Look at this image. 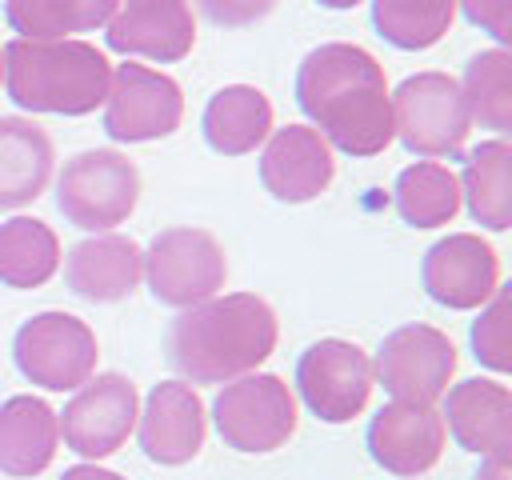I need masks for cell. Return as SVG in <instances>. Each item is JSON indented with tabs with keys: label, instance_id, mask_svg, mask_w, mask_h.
Instances as JSON below:
<instances>
[{
	"label": "cell",
	"instance_id": "26",
	"mask_svg": "<svg viewBox=\"0 0 512 480\" xmlns=\"http://www.w3.org/2000/svg\"><path fill=\"white\" fill-rule=\"evenodd\" d=\"M120 0H4L8 24L20 40H68V32L104 28Z\"/></svg>",
	"mask_w": 512,
	"mask_h": 480
},
{
	"label": "cell",
	"instance_id": "34",
	"mask_svg": "<svg viewBox=\"0 0 512 480\" xmlns=\"http://www.w3.org/2000/svg\"><path fill=\"white\" fill-rule=\"evenodd\" d=\"M316 4H324V8H356L360 0H316Z\"/></svg>",
	"mask_w": 512,
	"mask_h": 480
},
{
	"label": "cell",
	"instance_id": "14",
	"mask_svg": "<svg viewBox=\"0 0 512 480\" xmlns=\"http://www.w3.org/2000/svg\"><path fill=\"white\" fill-rule=\"evenodd\" d=\"M448 428L432 404H384L368 424V452L392 476H424L444 452Z\"/></svg>",
	"mask_w": 512,
	"mask_h": 480
},
{
	"label": "cell",
	"instance_id": "10",
	"mask_svg": "<svg viewBox=\"0 0 512 480\" xmlns=\"http://www.w3.org/2000/svg\"><path fill=\"white\" fill-rule=\"evenodd\" d=\"M136 416H140L136 384L120 372H100L76 388L64 412H56V424H60L64 444L76 456L104 460L116 448H124V440L136 428Z\"/></svg>",
	"mask_w": 512,
	"mask_h": 480
},
{
	"label": "cell",
	"instance_id": "16",
	"mask_svg": "<svg viewBox=\"0 0 512 480\" xmlns=\"http://www.w3.org/2000/svg\"><path fill=\"white\" fill-rule=\"evenodd\" d=\"M336 160L328 140L308 128V124H288L268 132L264 156H260V184L284 200V204H304L316 200L332 184Z\"/></svg>",
	"mask_w": 512,
	"mask_h": 480
},
{
	"label": "cell",
	"instance_id": "18",
	"mask_svg": "<svg viewBox=\"0 0 512 480\" xmlns=\"http://www.w3.org/2000/svg\"><path fill=\"white\" fill-rule=\"evenodd\" d=\"M444 428L464 452L508 456L512 448V392L496 380H460L444 388Z\"/></svg>",
	"mask_w": 512,
	"mask_h": 480
},
{
	"label": "cell",
	"instance_id": "31",
	"mask_svg": "<svg viewBox=\"0 0 512 480\" xmlns=\"http://www.w3.org/2000/svg\"><path fill=\"white\" fill-rule=\"evenodd\" d=\"M464 4V16L484 28L492 40L508 44L512 40V0H460Z\"/></svg>",
	"mask_w": 512,
	"mask_h": 480
},
{
	"label": "cell",
	"instance_id": "35",
	"mask_svg": "<svg viewBox=\"0 0 512 480\" xmlns=\"http://www.w3.org/2000/svg\"><path fill=\"white\" fill-rule=\"evenodd\" d=\"M0 76H4V52H0Z\"/></svg>",
	"mask_w": 512,
	"mask_h": 480
},
{
	"label": "cell",
	"instance_id": "20",
	"mask_svg": "<svg viewBox=\"0 0 512 480\" xmlns=\"http://www.w3.org/2000/svg\"><path fill=\"white\" fill-rule=\"evenodd\" d=\"M52 140L36 120L0 116V212L32 204L52 180Z\"/></svg>",
	"mask_w": 512,
	"mask_h": 480
},
{
	"label": "cell",
	"instance_id": "19",
	"mask_svg": "<svg viewBox=\"0 0 512 480\" xmlns=\"http://www.w3.org/2000/svg\"><path fill=\"white\" fill-rule=\"evenodd\" d=\"M140 276H144V256L136 240L116 236V232L80 240L64 260L68 288L88 304H116L132 296Z\"/></svg>",
	"mask_w": 512,
	"mask_h": 480
},
{
	"label": "cell",
	"instance_id": "27",
	"mask_svg": "<svg viewBox=\"0 0 512 480\" xmlns=\"http://www.w3.org/2000/svg\"><path fill=\"white\" fill-rule=\"evenodd\" d=\"M460 96L468 120H480L492 132H512V56L504 48L476 52L464 68Z\"/></svg>",
	"mask_w": 512,
	"mask_h": 480
},
{
	"label": "cell",
	"instance_id": "15",
	"mask_svg": "<svg viewBox=\"0 0 512 480\" xmlns=\"http://www.w3.org/2000/svg\"><path fill=\"white\" fill-rule=\"evenodd\" d=\"M108 48L144 60H184L196 44V20L188 0H120L108 20Z\"/></svg>",
	"mask_w": 512,
	"mask_h": 480
},
{
	"label": "cell",
	"instance_id": "9",
	"mask_svg": "<svg viewBox=\"0 0 512 480\" xmlns=\"http://www.w3.org/2000/svg\"><path fill=\"white\" fill-rule=\"evenodd\" d=\"M376 372L364 348L352 340H316L296 360V392L324 424H344L368 408Z\"/></svg>",
	"mask_w": 512,
	"mask_h": 480
},
{
	"label": "cell",
	"instance_id": "33",
	"mask_svg": "<svg viewBox=\"0 0 512 480\" xmlns=\"http://www.w3.org/2000/svg\"><path fill=\"white\" fill-rule=\"evenodd\" d=\"M60 480H124V476H116V472H108V468H96V464H76V468H68Z\"/></svg>",
	"mask_w": 512,
	"mask_h": 480
},
{
	"label": "cell",
	"instance_id": "21",
	"mask_svg": "<svg viewBox=\"0 0 512 480\" xmlns=\"http://www.w3.org/2000/svg\"><path fill=\"white\" fill-rule=\"evenodd\" d=\"M60 444L56 412L40 396H8L0 404V472L40 476Z\"/></svg>",
	"mask_w": 512,
	"mask_h": 480
},
{
	"label": "cell",
	"instance_id": "2",
	"mask_svg": "<svg viewBox=\"0 0 512 480\" xmlns=\"http://www.w3.org/2000/svg\"><path fill=\"white\" fill-rule=\"evenodd\" d=\"M276 348V312L256 292L212 296L168 328V364L192 384H228L256 372Z\"/></svg>",
	"mask_w": 512,
	"mask_h": 480
},
{
	"label": "cell",
	"instance_id": "29",
	"mask_svg": "<svg viewBox=\"0 0 512 480\" xmlns=\"http://www.w3.org/2000/svg\"><path fill=\"white\" fill-rule=\"evenodd\" d=\"M512 300H508V288H496L488 304H480V316L472 324V356L492 368V372H508L512 368Z\"/></svg>",
	"mask_w": 512,
	"mask_h": 480
},
{
	"label": "cell",
	"instance_id": "32",
	"mask_svg": "<svg viewBox=\"0 0 512 480\" xmlns=\"http://www.w3.org/2000/svg\"><path fill=\"white\" fill-rule=\"evenodd\" d=\"M476 480H512V468H508V456H484Z\"/></svg>",
	"mask_w": 512,
	"mask_h": 480
},
{
	"label": "cell",
	"instance_id": "24",
	"mask_svg": "<svg viewBox=\"0 0 512 480\" xmlns=\"http://www.w3.org/2000/svg\"><path fill=\"white\" fill-rule=\"evenodd\" d=\"M60 268V240L36 216H12L0 224V284L40 288Z\"/></svg>",
	"mask_w": 512,
	"mask_h": 480
},
{
	"label": "cell",
	"instance_id": "30",
	"mask_svg": "<svg viewBox=\"0 0 512 480\" xmlns=\"http://www.w3.org/2000/svg\"><path fill=\"white\" fill-rule=\"evenodd\" d=\"M196 4H200V12H204L212 24H220V28L256 24V20H264V16L276 8V0H196Z\"/></svg>",
	"mask_w": 512,
	"mask_h": 480
},
{
	"label": "cell",
	"instance_id": "13",
	"mask_svg": "<svg viewBox=\"0 0 512 480\" xmlns=\"http://www.w3.org/2000/svg\"><path fill=\"white\" fill-rule=\"evenodd\" d=\"M420 284L436 304L452 312H472L488 304L500 288V256L476 232H452L424 252Z\"/></svg>",
	"mask_w": 512,
	"mask_h": 480
},
{
	"label": "cell",
	"instance_id": "6",
	"mask_svg": "<svg viewBox=\"0 0 512 480\" xmlns=\"http://www.w3.org/2000/svg\"><path fill=\"white\" fill-rule=\"evenodd\" d=\"M392 132L416 156H460L468 140V108L448 72H416L392 96Z\"/></svg>",
	"mask_w": 512,
	"mask_h": 480
},
{
	"label": "cell",
	"instance_id": "12",
	"mask_svg": "<svg viewBox=\"0 0 512 480\" xmlns=\"http://www.w3.org/2000/svg\"><path fill=\"white\" fill-rule=\"evenodd\" d=\"M184 120V92L172 76L144 68V64H120L108 80L104 96V132L120 144L160 140L172 136Z\"/></svg>",
	"mask_w": 512,
	"mask_h": 480
},
{
	"label": "cell",
	"instance_id": "4",
	"mask_svg": "<svg viewBox=\"0 0 512 480\" xmlns=\"http://www.w3.org/2000/svg\"><path fill=\"white\" fill-rule=\"evenodd\" d=\"M136 196H140V172L116 148L76 152L56 180V208L64 212V220L96 236L124 224L136 208Z\"/></svg>",
	"mask_w": 512,
	"mask_h": 480
},
{
	"label": "cell",
	"instance_id": "5",
	"mask_svg": "<svg viewBox=\"0 0 512 480\" xmlns=\"http://www.w3.org/2000/svg\"><path fill=\"white\" fill-rule=\"evenodd\" d=\"M216 432L236 452H276L296 432V396L272 372L228 380L212 400Z\"/></svg>",
	"mask_w": 512,
	"mask_h": 480
},
{
	"label": "cell",
	"instance_id": "17",
	"mask_svg": "<svg viewBox=\"0 0 512 480\" xmlns=\"http://www.w3.org/2000/svg\"><path fill=\"white\" fill-rule=\"evenodd\" d=\"M136 420H140V448L152 464L176 468V464L196 460V452L204 448L208 420H204V404L192 384H180V380L156 384Z\"/></svg>",
	"mask_w": 512,
	"mask_h": 480
},
{
	"label": "cell",
	"instance_id": "22",
	"mask_svg": "<svg viewBox=\"0 0 512 480\" xmlns=\"http://www.w3.org/2000/svg\"><path fill=\"white\" fill-rule=\"evenodd\" d=\"M204 140L220 156H244L256 152V144L268 140L272 132V104L260 88L252 84H228L220 88L208 108H204Z\"/></svg>",
	"mask_w": 512,
	"mask_h": 480
},
{
	"label": "cell",
	"instance_id": "11",
	"mask_svg": "<svg viewBox=\"0 0 512 480\" xmlns=\"http://www.w3.org/2000/svg\"><path fill=\"white\" fill-rule=\"evenodd\" d=\"M372 372L392 400L436 404L456 372V344L432 324H404L384 336Z\"/></svg>",
	"mask_w": 512,
	"mask_h": 480
},
{
	"label": "cell",
	"instance_id": "7",
	"mask_svg": "<svg viewBox=\"0 0 512 480\" xmlns=\"http://www.w3.org/2000/svg\"><path fill=\"white\" fill-rule=\"evenodd\" d=\"M144 256V280L168 308H192L212 300L228 280L224 248L204 228H164Z\"/></svg>",
	"mask_w": 512,
	"mask_h": 480
},
{
	"label": "cell",
	"instance_id": "28",
	"mask_svg": "<svg viewBox=\"0 0 512 480\" xmlns=\"http://www.w3.org/2000/svg\"><path fill=\"white\" fill-rule=\"evenodd\" d=\"M456 0H372L376 32L404 52H424L452 28Z\"/></svg>",
	"mask_w": 512,
	"mask_h": 480
},
{
	"label": "cell",
	"instance_id": "8",
	"mask_svg": "<svg viewBox=\"0 0 512 480\" xmlns=\"http://www.w3.org/2000/svg\"><path fill=\"white\" fill-rule=\"evenodd\" d=\"M16 368L48 392H72L96 372V332L72 312H36L16 328Z\"/></svg>",
	"mask_w": 512,
	"mask_h": 480
},
{
	"label": "cell",
	"instance_id": "25",
	"mask_svg": "<svg viewBox=\"0 0 512 480\" xmlns=\"http://www.w3.org/2000/svg\"><path fill=\"white\" fill-rule=\"evenodd\" d=\"M396 212L412 228H440L460 212V184L448 164L416 160L396 176Z\"/></svg>",
	"mask_w": 512,
	"mask_h": 480
},
{
	"label": "cell",
	"instance_id": "23",
	"mask_svg": "<svg viewBox=\"0 0 512 480\" xmlns=\"http://www.w3.org/2000/svg\"><path fill=\"white\" fill-rule=\"evenodd\" d=\"M460 196L476 224L504 232L512 224V148L508 140H484L468 152L460 172Z\"/></svg>",
	"mask_w": 512,
	"mask_h": 480
},
{
	"label": "cell",
	"instance_id": "1",
	"mask_svg": "<svg viewBox=\"0 0 512 480\" xmlns=\"http://www.w3.org/2000/svg\"><path fill=\"white\" fill-rule=\"evenodd\" d=\"M296 104L348 156H376L392 144V100L384 68L360 44H320L296 68Z\"/></svg>",
	"mask_w": 512,
	"mask_h": 480
},
{
	"label": "cell",
	"instance_id": "3",
	"mask_svg": "<svg viewBox=\"0 0 512 480\" xmlns=\"http://www.w3.org/2000/svg\"><path fill=\"white\" fill-rule=\"evenodd\" d=\"M8 100L24 112L88 116L104 104L112 64L88 40H8L4 48Z\"/></svg>",
	"mask_w": 512,
	"mask_h": 480
}]
</instances>
